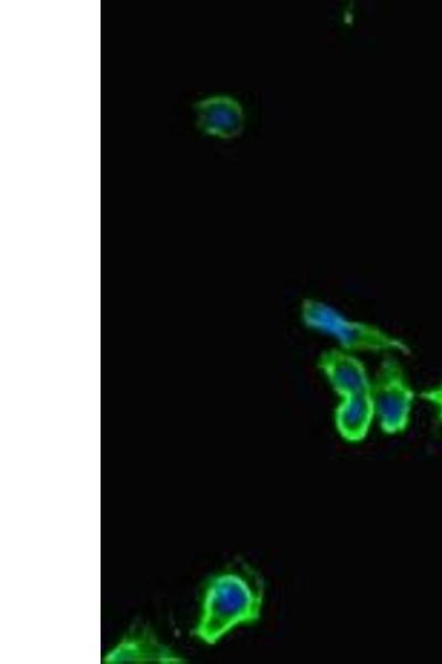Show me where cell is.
Instances as JSON below:
<instances>
[{"label":"cell","instance_id":"cell-1","mask_svg":"<svg viewBox=\"0 0 442 664\" xmlns=\"http://www.w3.org/2000/svg\"><path fill=\"white\" fill-rule=\"evenodd\" d=\"M265 593L261 573L246 562L229 564L203 585L200 611L191 634L214 645L240 625L260 620Z\"/></svg>","mask_w":442,"mask_h":664},{"label":"cell","instance_id":"cell-2","mask_svg":"<svg viewBox=\"0 0 442 664\" xmlns=\"http://www.w3.org/2000/svg\"><path fill=\"white\" fill-rule=\"evenodd\" d=\"M301 318L305 326L334 336L340 347L348 352L397 351L404 355L411 353L410 346L402 339L375 324L345 317L333 305L314 298H305L302 301Z\"/></svg>","mask_w":442,"mask_h":664},{"label":"cell","instance_id":"cell-3","mask_svg":"<svg viewBox=\"0 0 442 664\" xmlns=\"http://www.w3.org/2000/svg\"><path fill=\"white\" fill-rule=\"evenodd\" d=\"M370 394L382 432L390 435L404 432L410 422L415 393L396 357L385 355L381 360L371 381Z\"/></svg>","mask_w":442,"mask_h":664},{"label":"cell","instance_id":"cell-4","mask_svg":"<svg viewBox=\"0 0 442 664\" xmlns=\"http://www.w3.org/2000/svg\"><path fill=\"white\" fill-rule=\"evenodd\" d=\"M106 664H180L186 660L158 640L147 625H131L103 657Z\"/></svg>","mask_w":442,"mask_h":664},{"label":"cell","instance_id":"cell-5","mask_svg":"<svg viewBox=\"0 0 442 664\" xmlns=\"http://www.w3.org/2000/svg\"><path fill=\"white\" fill-rule=\"evenodd\" d=\"M317 366L339 397L370 390L371 381L365 364L341 347L324 350Z\"/></svg>","mask_w":442,"mask_h":664},{"label":"cell","instance_id":"cell-6","mask_svg":"<svg viewBox=\"0 0 442 664\" xmlns=\"http://www.w3.org/2000/svg\"><path fill=\"white\" fill-rule=\"evenodd\" d=\"M197 126L219 137H232L242 127L240 105L229 96H210L194 104Z\"/></svg>","mask_w":442,"mask_h":664},{"label":"cell","instance_id":"cell-7","mask_svg":"<svg viewBox=\"0 0 442 664\" xmlns=\"http://www.w3.org/2000/svg\"><path fill=\"white\" fill-rule=\"evenodd\" d=\"M375 416L369 390L340 397L334 412V422L345 440L358 443L367 436Z\"/></svg>","mask_w":442,"mask_h":664},{"label":"cell","instance_id":"cell-8","mask_svg":"<svg viewBox=\"0 0 442 664\" xmlns=\"http://www.w3.org/2000/svg\"><path fill=\"white\" fill-rule=\"evenodd\" d=\"M419 396L436 407L439 418L442 421V383L422 391Z\"/></svg>","mask_w":442,"mask_h":664}]
</instances>
